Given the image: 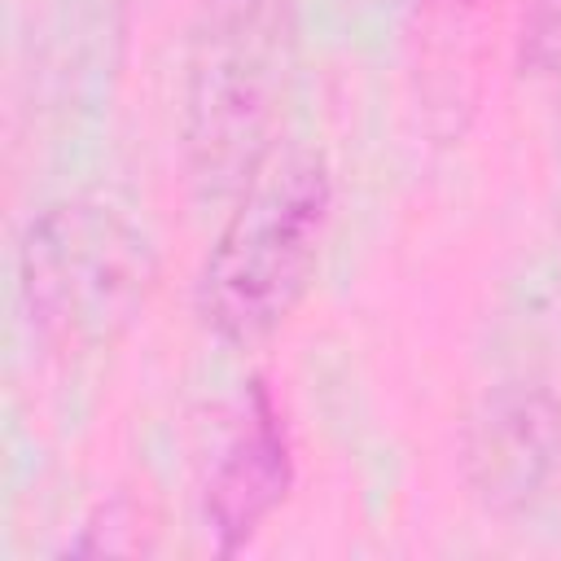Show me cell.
<instances>
[{
    "label": "cell",
    "instance_id": "obj_1",
    "mask_svg": "<svg viewBox=\"0 0 561 561\" xmlns=\"http://www.w3.org/2000/svg\"><path fill=\"white\" fill-rule=\"evenodd\" d=\"M298 61V0H206L184 57L180 140L206 197L241 193L267 162Z\"/></svg>",
    "mask_w": 561,
    "mask_h": 561
},
{
    "label": "cell",
    "instance_id": "obj_5",
    "mask_svg": "<svg viewBox=\"0 0 561 561\" xmlns=\"http://www.w3.org/2000/svg\"><path fill=\"white\" fill-rule=\"evenodd\" d=\"M294 486V447L285 416L263 381L250 386V399L228 434L210 482H206V522L219 539V552L245 548L263 522L285 504Z\"/></svg>",
    "mask_w": 561,
    "mask_h": 561
},
{
    "label": "cell",
    "instance_id": "obj_2",
    "mask_svg": "<svg viewBox=\"0 0 561 561\" xmlns=\"http://www.w3.org/2000/svg\"><path fill=\"white\" fill-rule=\"evenodd\" d=\"M329 219L333 180L320 153H289L276 167L263 162L202 259V324L232 346L272 337L316 280Z\"/></svg>",
    "mask_w": 561,
    "mask_h": 561
},
{
    "label": "cell",
    "instance_id": "obj_3",
    "mask_svg": "<svg viewBox=\"0 0 561 561\" xmlns=\"http://www.w3.org/2000/svg\"><path fill=\"white\" fill-rule=\"evenodd\" d=\"M153 285L145 232L101 202H57L18 250V294L39 342L83 351L118 337Z\"/></svg>",
    "mask_w": 561,
    "mask_h": 561
},
{
    "label": "cell",
    "instance_id": "obj_6",
    "mask_svg": "<svg viewBox=\"0 0 561 561\" xmlns=\"http://www.w3.org/2000/svg\"><path fill=\"white\" fill-rule=\"evenodd\" d=\"M517 66L530 75L561 70V0H526L517 26Z\"/></svg>",
    "mask_w": 561,
    "mask_h": 561
},
{
    "label": "cell",
    "instance_id": "obj_4",
    "mask_svg": "<svg viewBox=\"0 0 561 561\" xmlns=\"http://www.w3.org/2000/svg\"><path fill=\"white\" fill-rule=\"evenodd\" d=\"M460 473L495 517H530L561 500V399L543 381L491 386L460 425Z\"/></svg>",
    "mask_w": 561,
    "mask_h": 561
}]
</instances>
